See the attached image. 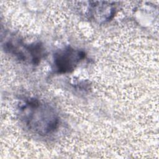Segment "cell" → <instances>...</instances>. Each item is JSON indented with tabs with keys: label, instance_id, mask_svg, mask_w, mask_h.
<instances>
[{
	"label": "cell",
	"instance_id": "obj_1",
	"mask_svg": "<svg viewBox=\"0 0 159 159\" xmlns=\"http://www.w3.org/2000/svg\"><path fill=\"white\" fill-rule=\"evenodd\" d=\"M19 116L31 132L47 135L58 128L60 120L56 110L49 104L36 98H28L19 106Z\"/></svg>",
	"mask_w": 159,
	"mask_h": 159
},
{
	"label": "cell",
	"instance_id": "obj_2",
	"mask_svg": "<svg viewBox=\"0 0 159 159\" xmlns=\"http://www.w3.org/2000/svg\"><path fill=\"white\" fill-rule=\"evenodd\" d=\"M4 47L6 52L14 55L19 60L33 65L38 64L45 55L44 48L40 43L26 44L15 37L6 41Z\"/></svg>",
	"mask_w": 159,
	"mask_h": 159
},
{
	"label": "cell",
	"instance_id": "obj_3",
	"mask_svg": "<svg viewBox=\"0 0 159 159\" xmlns=\"http://www.w3.org/2000/svg\"><path fill=\"white\" fill-rule=\"evenodd\" d=\"M83 50L71 47H66L58 50L53 56V64L59 73H66L73 71L85 58Z\"/></svg>",
	"mask_w": 159,
	"mask_h": 159
},
{
	"label": "cell",
	"instance_id": "obj_4",
	"mask_svg": "<svg viewBox=\"0 0 159 159\" xmlns=\"http://www.w3.org/2000/svg\"><path fill=\"white\" fill-rule=\"evenodd\" d=\"M89 16L99 23L107 22L115 14V7L111 2L90 1Z\"/></svg>",
	"mask_w": 159,
	"mask_h": 159
}]
</instances>
